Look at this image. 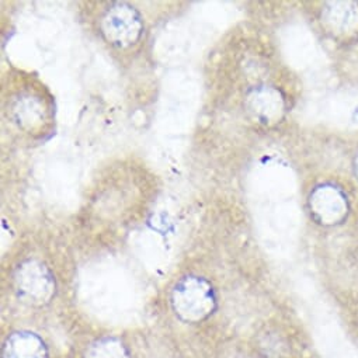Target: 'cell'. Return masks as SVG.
Masks as SVG:
<instances>
[{"mask_svg":"<svg viewBox=\"0 0 358 358\" xmlns=\"http://www.w3.org/2000/svg\"><path fill=\"white\" fill-rule=\"evenodd\" d=\"M170 302L176 316L192 324L207 320L218 306L213 284L200 275H186L178 280L171 289Z\"/></svg>","mask_w":358,"mask_h":358,"instance_id":"cell-1","label":"cell"},{"mask_svg":"<svg viewBox=\"0 0 358 358\" xmlns=\"http://www.w3.org/2000/svg\"><path fill=\"white\" fill-rule=\"evenodd\" d=\"M13 285L19 299L30 306H45L57 294L52 271L36 259H29L16 267Z\"/></svg>","mask_w":358,"mask_h":358,"instance_id":"cell-2","label":"cell"},{"mask_svg":"<svg viewBox=\"0 0 358 358\" xmlns=\"http://www.w3.org/2000/svg\"><path fill=\"white\" fill-rule=\"evenodd\" d=\"M101 33L110 44L127 48L141 38L143 22L135 8L128 3H114L101 19Z\"/></svg>","mask_w":358,"mask_h":358,"instance_id":"cell-3","label":"cell"},{"mask_svg":"<svg viewBox=\"0 0 358 358\" xmlns=\"http://www.w3.org/2000/svg\"><path fill=\"white\" fill-rule=\"evenodd\" d=\"M2 358H50V351L43 337L37 333L17 330L6 337Z\"/></svg>","mask_w":358,"mask_h":358,"instance_id":"cell-4","label":"cell"},{"mask_svg":"<svg viewBox=\"0 0 358 358\" xmlns=\"http://www.w3.org/2000/svg\"><path fill=\"white\" fill-rule=\"evenodd\" d=\"M85 358H131V352L120 338L101 337L89 345Z\"/></svg>","mask_w":358,"mask_h":358,"instance_id":"cell-5","label":"cell"}]
</instances>
